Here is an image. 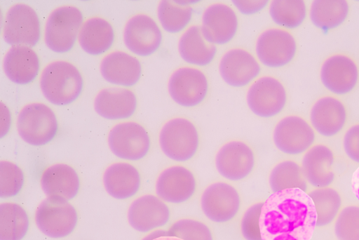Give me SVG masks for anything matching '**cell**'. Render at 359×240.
Returning a JSON list of instances; mask_svg holds the SVG:
<instances>
[{
	"mask_svg": "<svg viewBox=\"0 0 359 240\" xmlns=\"http://www.w3.org/2000/svg\"><path fill=\"white\" fill-rule=\"evenodd\" d=\"M217 172L230 181H240L248 178L256 165V155L252 147L242 140H231L220 146L215 156Z\"/></svg>",
	"mask_w": 359,
	"mask_h": 240,
	"instance_id": "obj_14",
	"label": "cell"
},
{
	"mask_svg": "<svg viewBox=\"0 0 359 240\" xmlns=\"http://www.w3.org/2000/svg\"><path fill=\"white\" fill-rule=\"evenodd\" d=\"M41 91L51 104L65 106L75 102L84 88L83 76L69 61L56 60L47 64L39 79Z\"/></svg>",
	"mask_w": 359,
	"mask_h": 240,
	"instance_id": "obj_2",
	"label": "cell"
},
{
	"mask_svg": "<svg viewBox=\"0 0 359 240\" xmlns=\"http://www.w3.org/2000/svg\"><path fill=\"white\" fill-rule=\"evenodd\" d=\"M168 91L178 105L191 108L200 105L207 98L210 84L201 69L190 65L175 69L168 81Z\"/></svg>",
	"mask_w": 359,
	"mask_h": 240,
	"instance_id": "obj_8",
	"label": "cell"
},
{
	"mask_svg": "<svg viewBox=\"0 0 359 240\" xmlns=\"http://www.w3.org/2000/svg\"><path fill=\"white\" fill-rule=\"evenodd\" d=\"M335 156L325 144H316L303 155L301 166L307 182L315 188L330 187L335 180Z\"/></svg>",
	"mask_w": 359,
	"mask_h": 240,
	"instance_id": "obj_24",
	"label": "cell"
},
{
	"mask_svg": "<svg viewBox=\"0 0 359 240\" xmlns=\"http://www.w3.org/2000/svg\"><path fill=\"white\" fill-rule=\"evenodd\" d=\"M350 6L345 0H316L309 9V18L318 29L330 31L341 26L347 19Z\"/></svg>",
	"mask_w": 359,
	"mask_h": 240,
	"instance_id": "obj_30",
	"label": "cell"
},
{
	"mask_svg": "<svg viewBox=\"0 0 359 240\" xmlns=\"http://www.w3.org/2000/svg\"><path fill=\"white\" fill-rule=\"evenodd\" d=\"M316 213V227H324L333 222L341 210L339 192L330 187L315 188L308 193Z\"/></svg>",
	"mask_w": 359,
	"mask_h": 240,
	"instance_id": "obj_34",
	"label": "cell"
},
{
	"mask_svg": "<svg viewBox=\"0 0 359 240\" xmlns=\"http://www.w3.org/2000/svg\"><path fill=\"white\" fill-rule=\"evenodd\" d=\"M246 102L256 116L269 119L278 115L287 102V92L282 81L274 76H259L248 87Z\"/></svg>",
	"mask_w": 359,
	"mask_h": 240,
	"instance_id": "obj_9",
	"label": "cell"
},
{
	"mask_svg": "<svg viewBox=\"0 0 359 240\" xmlns=\"http://www.w3.org/2000/svg\"><path fill=\"white\" fill-rule=\"evenodd\" d=\"M12 124V116L10 109L3 102L1 103V138L5 137L9 132Z\"/></svg>",
	"mask_w": 359,
	"mask_h": 240,
	"instance_id": "obj_42",
	"label": "cell"
},
{
	"mask_svg": "<svg viewBox=\"0 0 359 240\" xmlns=\"http://www.w3.org/2000/svg\"><path fill=\"white\" fill-rule=\"evenodd\" d=\"M2 35L5 42L11 46L34 47L41 37L39 15L27 4L16 3L11 5L4 16Z\"/></svg>",
	"mask_w": 359,
	"mask_h": 240,
	"instance_id": "obj_6",
	"label": "cell"
},
{
	"mask_svg": "<svg viewBox=\"0 0 359 240\" xmlns=\"http://www.w3.org/2000/svg\"><path fill=\"white\" fill-rule=\"evenodd\" d=\"M102 182L106 192L113 198L125 200L140 190L142 178L138 169L128 162H116L104 171Z\"/></svg>",
	"mask_w": 359,
	"mask_h": 240,
	"instance_id": "obj_27",
	"label": "cell"
},
{
	"mask_svg": "<svg viewBox=\"0 0 359 240\" xmlns=\"http://www.w3.org/2000/svg\"><path fill=\"white\" fill-rule=\"evenodd\" d=\"M166 233L167 236L182 240H214L212 232L205 223L189 218L175 221Z\"/></svg>",
	"mask_w": 359,
	"mask_h": 240,
	"instance_id": "obj_36",
	"label": "cell"
},
{
	"mask_svg": "<svg viewBox=\"0 0 359 240\" xmlns=\"http://www.w3.org/2000/svg\"><path fill=\"white\" fill-rule=\"evenodd\" d=\"M351 187L353 194L359 201V167L353 173Z\"/></svg>",
	"mask_w": 359,
	"mask_h": 240,
	"instance_id": "obj_43",
	"label": "cell"
},
{
	"mask_svg": "<svg viewBox=\"0 0 359 240\" xmlns=\"http://www.w3.org/2000/svg\"><path fill=\"white\" fill-rule=\"evenodd\" d=\"M167 236L166 231L161 229H156L152 231L149 234L144 238L143 240H154L161 236Z\"/></svg>",
	"mask_w": 359,
	"mask_h": 240,
	"instance_id": "obj_44",
	"label": "cell"
},
{
	"mask_svg": "<svg viewBox=\"0 0 359 240\" xmlns=\"http://www.w3.org/2000/svg\"><path fill=\"white\" fill-rule=\"evenodd\" d=\"M218 69L222 80L233 88L250 86L262 71L261 63L256 55L241 47L231 48L225 51L219 59Z\"/></svg>",
	"mask_w": 359,
	"mask_h": 240,
	"instance_id": "obj_16",
	"label": "cell"
},
{
	"mask_svg": "<svg viewBox=\"0 0 359 240\" xmlns=\"http://www.w3.org/2000/svg\"><path fill=\"white\" fill-rule=\"evenodd\" d=\"M269 12L276 25L290 30L304 23L307 16V7L302 0H273L270 1Z\"/></svg>",
	"mask_w": 359,
	"mask_h": 240,
	"instance_id": "obj_35",
	"label": "cell"
},
{
	"mask_svg": "<svg viewBox=\"0 0 359 240\" xmlns=\"http://www.w3.org/2000/svg\"><path fill=\"white\" fill-rule=\"evenodd\" d=\"M272 139L276 147L287 155L304 154L316 141V131L304 117L289 114L275 125Z\"/></svg>",
	"mask_w": 359,
	"mask_h": 240,
	"instance_id": "obj_12",
	"label": "cell"
},
{
	"mask_svg": "<svg viewBox=\"0 0 359 240\" xmlns=\"http://www.w3.org/2000/svg\"><path fill=\"white\" fill-rule=\"evenodd\" d=\"M83 22V13L75 6L65 4L53 9L45 24L46 45L57 53L71 51L78 40Z\"/></svg>",
	"mask_w": 359,
	"mask_h": 240,
	"instance_id": "obj_4",
	"label": "cell"
},
{
	"mask_svg": "<svg viewBox=\"0 0 359 240\" xmlns=\"http://www.w3.org/2000/svg\"><path fill=\"white\" fill-rule=\"evenodd\" d=\"M137 98L133 91L121 86L101 89L94 99L95 111L104 119L123 120L131 117L137 108Z\"/></svg>",
	"mask_w": 359,
	"mask_h": 240,
	"instance_id": "obj_23",
	"label": "cell"
},
{
	"mask_svg": "<svg viewBox=\"0 0 359 240\" xmlns=\"http://www.w3.org/2000/svg\"><path fill=\"white\" fill-rule=\"evenodd\" d=\"M232 4L243 15H252L261 12L269 4L268 0H233Z\"/></svg>",
	"mask_w": 359,
	"mask_h": 240,
	"instance_id": "obj_41",
	"label": "cell"
},
{
	"mask_svg": "<svg viewBox=\"0 0 359 240\" xmlns=\"http://www.w3.org/2000/svg\"><path fill=\"white\" fill-rule=\"evenodd\" d=\"M320 79L330 93L344 95L356 87L359 81V68L355 60L348 55L334 53L322 63Z\"/></svg>",
	"mask_w": 359,
	"mask_h": 240,
	"instance_id": "obj_18",
	"label": "cell"
},
{
	"mask_svg": "<svg viewBox=\"0 0 359 240\" xmlns=\"http://www.w3.org/2000/svg\"><path fill=\"white\" fill-rule=\"evenodd\" d=\"M17 131L23 141L32 146H43L53 141L59 123L53 109L43 102L24 105L17 117Z\"/></svg>",
	"mask_w": 359,
	"mask_h": 240,
	"instance_id": "obj_5",
	"label": "cell"
},
{
	"mask_svg": "<svg viewBox=\"0 0 359 240\" xmlns=\"http://www.w3.org/2000/svg\"><path fill=\"white\" fill-rule=\"evenodd\" d=\"M269 184L273 193L287 189H299L306 192L308 189L301 165L291 159L282 160L273 166Z\"/></svg>",
	"mask_w": 359,
	"mask_h": 240,
	"instance_id": "obj_33",
	"label": "cell"
},
{
	"mask_svg": "<svg viewBox=\"0 0 359 240\" xmlns=\"http://www.w3.org/2000/svg\"><path fill=\"white\" fill-rule=\"evenodd\" d=\"M25 177L22 169L14 162L0 161V197L8 199L17 196L22 189Z\"/></svg>",
	"mask_w": 359,
	"mask_h": 240,
	"instance_id": "obj_37",
	"label": "cell"
},
{
	"mask_svg": "<svg viewBox=\"0 0 359 240\" xmlns=\"http://www.w3.org/2000/svg\"><path fill=\"white\" fill-rule=\"evenodd\" d=\"M309 119L316 133L330 138L344 129L348 120V112L340 99L333 95H325L313 104Z\"/></svg>",
	"mask_w": 359,
	"mask_h": 240,
	"instance_id": "obj_21",
	"label": "cell"
},
{
	"mask_svg": "<svg viewBox=\"0 0 359 240\" xmlns=\"http://www.w3.org/2000/svg\"><path fill=\"white\" fill-rule=\"evenodd\" d=\"M154 240H182V239L176 238V237H173V236H164L158 237Z\"/></svg>",
	"mask_w": 359,
	"mask_h": 240,
	"instance_id": "obj_45",
	"label": "cell"
},
{
	"mask_svg": "<svg viewBox=\"0 0 359 240\" xmlns=\"http://www.w3.org/2000/svg\"><path fill=\"white\" fill-rule=\"evenodd\" d=\"M79 215L69 201L47 197L37 207L35 222L39 230L53 239L65 238L75 229Z\"/></svg>",
	"mask_w": 359,
	"mask_h": 240,
	"instance_id": "obj_11",
	"label": "cell"
},
{
	"mask_svg": "<svg viewBox=\"0 0 359 240\" xmlns=\"http://www.w3.org/2000/svg\"><path fill=\"white\" fill-rule=\"evenodd\" d=\"M200 206L209 220L224 223L237 215L241 206V197L238 190L231 183L216 181L202 192Z\"/></svg>",
	"mask_w": 359,
	"mask_h": 240,
	"instance_id": "obj_13",
	"label": "cell"
},
{
	"mask_svg": "<svg viewBox=\"0 0 359 240\" xmlns=\"http://www.w3.org/2000/svg\"><path fill=\"white\" fill-rule=\"evenodd\" d=\"M158 143L163 153L177 162H186L197 154L200 134L196 124L184 116L167 120L158 134Z\"/></svg>",
	"mask_w": 359,
	"mask_h": 240,
	"instance_id": "obj_3",
	"label": "cell"
},
{
	"mask_svg": "<svg viewBox=\"0 0 359 240\" xmlns=\"http://www.w3.org/2000/svg\"><path fill=\"white\" fill-rule=\"evenodd\" d=\"M200 27L208 42L215 46L226 45L238 32V17L231 6L222 2L213 3L204 9Z\"/></svg>",
	"mask_w": 359,
	"mask_h": 240,
	"instance_id": "obj_17",
	"label": "cell"
},
{
	"mask_svg": "<svg viewBox=\"0 0 359 240\" xmlns=\"http://www.w3.org/2000/svg\"><path fill=\"white\" fill-rule=\"evenodd\" d=\"M161 1L157 17L162 28L168 33L177 34L186 30L193 18L194 10L189 1Z\"/></svg>",
	"mask_w": 359,
	"mask_h": 240,
	"instance_id": "obj_31",
	"label": "cell"
},
{
	"mask_svg": "<svg viewBox=\"0 0 359 240\" xmlns=\"http://www.w3.org/2000/svg\"><path fill=\"white\" fill-rule=\"evenodd\" d=\"M107 142L116 156L131 161L144 159L151 146L147 130L140 123L133 121L114 125L108 133Z\"/></svg>",
	"mask_w": 359,
	"mask_h": 240,
	"instance_id": "obj_10",
	"label": "cell"
},
{
	"mask_svg": "<svg viewBox=\"0 0 359 240\" xmlns=\"http://www.w3.org/2000/svg\"><path fill=\"white\" fill-rule=\"evenodd\" d=\"M197 180L187 167L172 165L158 175L155 190L156 195L166 203L179 204L189 201L195 194Z\"/></svg>",
	"mask_w": 359,
	"mask_h": 240,
	"instance_id": "obj_19",
	"label": "cell"
},
{
	"mask_svg": "<svg viewBox=\"0 0 359 240\" xmlns=\"http://www.w3.org/2000/svg\"><path fill=\"white\" fill-rule=\"evenodd\" d=\"M264 201L250 205L244 212L241 220V232L245 240H262L259 218Z\"/></svg>",
	"mask_w": 359,
	"mask_h": 240,
	"instance_id": "obj_39",
	"label": "cell"
},
{
	"mask_svg": "<svg viewBox=\"0 0 359 240\" xmlns=\"http://www.w3.org/2000/svg\"><path fill=\"white\" fill-rule=\"evenodd\" d=\"M262 240H310L316 227V213L308 193L287 189L272 193L262 207Z\"/></svg>",
	"mask_w": 359,
	"mask_h": 240,
	"instance_id": "obj_1",
	"label": "cell"
},
{
	"mask_svg": "<svg viewBox=\"0 0 359 240\" xmlns=\"http://www.w3.org/2000/svg\"><path fill=\"white\" fill-rule=\"evenodd\" d=\"M81 48L88 54L98 56L114 45L115 31L105 18L93 16L84 20L78 37Z\"/></svg>",
	"mask_w": 359,
	"mask_h": 240,
	"instance_id": "obj_29",
	"label": "cell"
},
{
	"mask_svg": "<svg viewBox=\"0 0 359 240\" xmlns=\"http://www.w3.org/2000/svg\"><path fill=\"white\" fill-rule=\"evenodd\" d=\"M334 232L337 240H359V205L341 208L334 220Z\"/></svg>",
	"mask_w": 359,
	"mask_h": 240,
	"instance_id": "obj_38",
	"label": "cell"
},
{
	"mask_svg": "<svg viewBox=\"0 0 359 240\" xmlns=\"http://www.w3.org/2000/svg\"><path fill=\"white\" fill-rule=\"evenodd\" d=\"M177 50L184 62L193 67H205L212 62L217 53V46L204 37L200 25L189 26L180 35Z\"/></svg>",
	"mask_w": 359,
	"mask_h": 240,
	"instance_id": "obj_28",
	"label": "cell"
},
{
	"mask_svg": "<svg viewBox=\"0 0 359 240\" xmlns=\"http://www.w3.org/2000/svg\"><path fill=\"white\" fill-rule=\"evenodd\" d=\"M102 77L116 86L129 88L141 79L142 66L135 56L123 51H114L105 55L100 65Z\"/></svg>",
	"mask_w": 359,
	"mask_h": 240,
	"instance_id": "obj_22",
	"label": "cell"
},
{
	"mask_svg": "<svg viewBox=\"0 0 359 240\" xmlns=\"http://www.w3.org/2000/svg\"><path fill=\"white\" fill-rule=\"evenodd\" d=\"M40 185L47 197L69 201L79 194L81 180L72 166L60 163L43 170Z\"/></svg>",
	"mask_w": 359,
	"mask_h": 240,
	"instance_id": "obj_25",
	"label": "cell"
},
{
	"mask_svg": "<svg viewBox=\"0 0 359 240\" xmlns=\"http://www.w3.org/2000/svg\"><path fill=\"white\" fill-rule=\"evenodd\" d=\"M123 42L133 54L149 57L154 54L163 43V32L157 22L145 13L132 15L126 22Z\"/></svg>",
	"mask_w": 359,
	"mask_h": 240,
	"instance_id": "obj_15",
	"label": "cell"
},
{
	"mask_svg": "<svg viewBox=\"0 0 359 240\" xmlns=\"http://www.w3.org/2000/svg\"><path fill=\"white\" fill-rule=\"evenodd\" d=\"M3 69L12 82L27 85L37 78L41 69V61L32 47L13 46L4 56Z\"/></svg>",
	"mask_w": 359,
	"mask_h": 240,
	"instance_id": "obj_26",
	"label": "cell"
},
{
	"mask_svg": "<svg viewBox=\"0 0 359 240\" xmlns=\"http://www.w3.org/2000/svg\"><path fill=\"white\" fill-rule=\"evenodd\" d=\"M255 54L264 66L278 69L289 65L297 53V42L294 35L280 27H270L257 36Z\"/></svg>",
	"mask_w": 359,
	"mask_h": 240,
	"instance_id": "obj_7",
	"label": "cell"
},
{
	"mask_svg": "<svg viewBox=\"0 0 359 240\" xmlns=\"http://www.w3.org/2000/svg\"><path fill=\"white\" fill-rule=\"evenodd\" d=\"M29 228V218L20 204L4 202L0 204V240H22Z\"/></svg>",
	"mask_w": 359,
	"mask_h": 240,
	"instance_id": "obj_32",
	"label": "cell"
},
{
	"mask_svg": "<svg viewBox=\"0 0 359 240\" xmlns=\"http://www.w3.org/2000/svg\"><path fill=\"white\" fill-rule=\"evenodd\" d=\"M342 145L348 158L359 164V123L347 129L343 138Z\"/></svg>",
	"mask_w": 359,
	"mask_h": 240,
	"instance_id": "obj_40",
	"label": "cell"
},
{
	"mask_svg": "<svg viewBox=\"0 0 359 240\" xmlns=\"http://www.w3.org/2000/svg\"><path fill=\"white\" fill-rule=\"evenodd\" d=\"M170 209L165 201L157 195L144 194L135 199L128 211L130 226L140 232H149L166 225Z\"/></svg>",
	"mask_w": 359,
	"mask_h": 240,
	"instance_id": "obj_20",
	"label": "cell"
}]
</instances>
